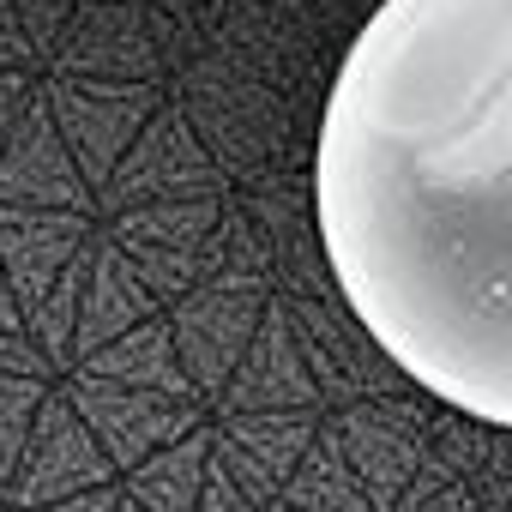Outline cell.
Wrapping results in <instances>:
<instances>
[{"mask_svg": "<svg viewBox=\"0 0 512 512\" xmlns=\"http://www.w3.org/2000/svg\"><path fill=\"white\" fill-rule=\"evenodd\" d=\"M314 223L368 338L512 428V0H380L320 115Z\"/></svg>", "mask_w": 512, "mask_h": 512, "instance_id": "6da1fadb", "label": "cell"}]
</instances>
